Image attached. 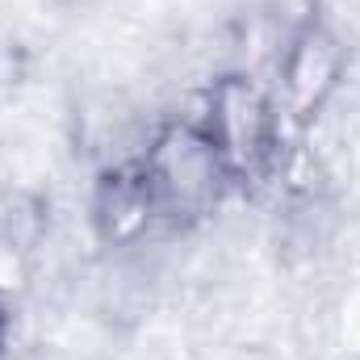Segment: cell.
Returning <instances> with one entry per match:
<instances>
[{
    "label": "cell",
    "instance_id": "6da1fadb",
    "mask_svg": "<svg viewBox=\"0 0 360 360\" xmlns=\"http://www.w3.org/2000/svg\"><path fill=\"white\" fill-rule=\"evenodd\" d=\"M139 164L151 180L160 218L172 226H193L210 218L222 205V197L235 188L214 139L197 117H172L155 126Z\"/></svg>",
    "mask_w": 360,
    "mask_h": 360
},
{
    "label": "cell",
    "instance_id": "7a4b0ae2",
    "mask_svg": "<svg viewBox=\"0 0 360 360\" xmlns=\"http://www.w3.org/2000/svg\"><path fill=\"white\" fill-rule=\"evenodd\" d=\"M205 134L214 139L235 188H256L272 180L281 164V134L285 117L272 96L256 76L248 72H226L218 76L205 92V113L197 117Z\"/></svg>",
    "mask_w": 360,
    "mask_h": 360
},
{
    "label": "cell",
    "instance_id": "3957f363",
    "mask_svg": "<svg viewBox=\"0 0 360 360\" xmlns=\"http://www.w3.org/2000/svg\"><path fill=\"white\" fill-rule=\"evenodd\" d=\"M348 76V46L323 17H302L276 55V109L285 126H314Z\"/></svg>",
    "mask_w": 360,
    "mask_h": 360
},
{
    "label": "cell",
    "instance_id": "277c9868",
    "mask_svg": "<svg viewBox=\"0 0 360 360\" xmlns=\"http://www.w3.org/2000/svg\"><path fill=\"white\" fill-rule=\"evenodd\" d=\"M89 222L96 243L109 252L139 248L155 231V222H164L155 193H151V180H147L139 160L134 164H109L96 176L89 197Z\"/></svg>",
    "mask_w": 360,
    "mask_h": 360
},
{
    "label": "cell",
    "instance_id": "5b68a950",
    "mask_svg": "<svg viewBox=\"0 0 360 360\" xmlns=\"http://www.w3.org/2000/svg\"><path fill=\"white\" fill-rule=\"evenodd\" d=\"M21 80H25V55H21L17 38L0 30V109L17 96Z\"/></svg>",
    "mask_w": 360,
    "mask_h": 360
},
{
    "label": "cell",
    "instance_id": "8992f818",
    "mask_svg": "<svg viewBox=\"0 0 360 360\" xmlns=\"http://www.w3.org/2000/svg\"><path fill=\"white\" fill-rule=\"evenodd\" d=\"M4 335H8V293L0 289V348H4Z\"/></svg>",
    "mask_w": 360,
    "mask_h": 360
}]
</instances>
